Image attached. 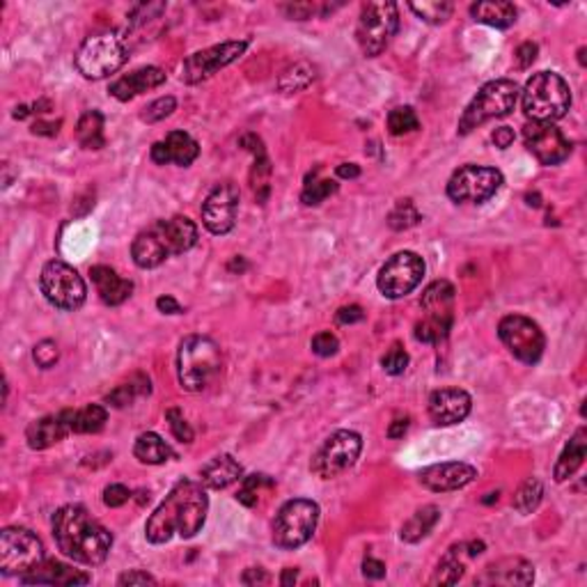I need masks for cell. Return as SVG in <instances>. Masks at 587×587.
I'll use <instances>...</instances> for the list:
<instances>
[{"instance_id":"cell-1","label":"cell","mask_w":587,"mask_h":587,"mask_svg":"<svg viewBox=\"0 0 587 587\" xmlns=\"http://www.w3.org/2000/svg\"><path fill=\"white\" fill-rule=\"evenodd\" d=\"M206 510H209V500L202 485H196L191 479H180L150 516L145 535L152 544H165L172 539V535L191 539L205 526Z\"/></svg>"},{"instance_id":"cell-2","label":"cell","mask_w":587,"mask_h":587,"mask_svg":"<svg viewBox=\"0 0 587 587\" xmlns=\"http://www.w3.org/2000/svg\"><path fill=\"white\" fill-rule=\"evenodd\" d=\"M53 537L57 548L81 565H101L109 557L113 537L81 505H65L53 514Z\"/></svg>"},{"instance_id":"cell-3","label":"cell","mask_w":587,"mask_h":587,"mask_svg":"<svg viewBox=\"0 0 587 587\" xmlns=\"http://www.w3.org/2000/svg\"><path fill=\"white\" fill-rule=\"evenodd\" d=\"M523 113L532 122H556L567 115L572 109V92L567 81L556 72H539L526 83L523 94Z\"/></svg>"},{"instance_id":"cell-4","label":"cell","mask_w":587,"mask_h":587,"mask_svg":"<svg viewBox=\"0 0 587 587\" xmlns=\"http://www.w3.org/2000/svg\"><path fill=\"white\" fill-rule=\"evenodd\" d=\"M221 346L205 335H191L180 346L177 374L184 390L200 392L214 381L221 372Z\"/></svg>"},{"instance_id":"cell-5","label":"cell","mask_w":587,"mask_h":587,"mask_svg":"<svg viewBox=\"0 0 587 587\" xmlns=\"http://www.w3.org/2000/svg\"><path fill=\"white\" fill-rule=\"evenodd\" d=\"M516 101H519V85L514 81L498 78V81L486 83L485 88L475 94L473 101L466 106L464 115L459 119V134L466 136L491 119L505 118L514 110Z\"/></svg>"},{"instance_id":"cell-6","label":"cell","mask_w":587,"mask_h":587,"mask_svg":"<svg viewBox=\"0 0 587 587\" xmlns=\"http://www.w3.org/2000/svg\"><path fill=\"white\" fill-rule=\"evenodd\" d=\"M425 317L416 324V337L425 345H438L448 337L454 321V287L448 280H436L420 299Z\"/></svg>"},{"instance_id":"cell-7","label":"cell","mask_w":587,"mask_h":587,"mask_svg":"<svg viewBox=\"0 0 587 587\" xmlns=\"http://www.w3.org/2000/svg\"><path fill=\"white\" fill-rule=\"evenodd\" d=\"M129 53L124 41L113 32H97L83 41L81 48L76 51V69L90 81H99L118 69L127 62Z\"/></svg>"},{"instance_id":"cell-8","label":"cell","mask_w":587,"mask_h":587,"mask_svg":"<svg viewBox=\"0 0 587 587\" xmlns=\"http://www.w3.org/2000/svg\"><path fill=\"white\" fill-rule=\"evenodd\" d=\"M320 505L314 500L294 498L285 503L274 521V544L280 548H299L317 530Z\"/></svg>"},{"instance_id":"cell-9","label":"cell","mask_w":587,"mask_h":587,"mask_svg":"<svg viewBox=\"0 0 587 587\" xmlns=\"http://www.w3.org/2000/svg\"><path fill=\"white\" fill-rule=\"evenodd\" d=\"M397 28H399V10L395 3L379 0V3L363 5L358 28H355V37H358L363 53L367 57L381 56L395 37Z\"/></svg>"},{"instance_id":"cell-10","label":"cell","mask_w":587,"mask_h":587,"mask_svg":"<svg viewBox=\"0 0 587 587\" xmlns=\"http://www.w3.org/2000/svg\"><path fill=\"white\" fill-rule=\"evenodd\" d=\"M44 562L39 537L26 528H5L0 532V572L5 576H26Z\"/></svg>"},{"instance_id":"cell-11","label":"cell","mask_w":587,"mask_h":587,"mask_svg":"<svg viewBox=\"0 0 587 587\" xmlns=\"http://www.w3.org/2000/svg\"><path fill=\"white\" fill-rule=\"evenodd\" d=\"M39 287L44 299L60 310H78L85 303L88 289L78 276V271L69 264L53 259L44 264L39 276Z\"/></svg>"},{"instance_id":"cell-12","label":"cell","mask_w":587,"mask_h":587,"mask_svg":"<svg viewBox=\"0 0 587 587\" xmlns=\"http://www.w3.org/2000/svg\"><path fill=\"white\" fill-rule=\"evenodd\" d=\"M503 186V172L486 165H464L448 181V197L457 205H482Z\"/></svg>"},{"instance_id":"cell-13","label":"cell","mask_w":587,"mask_h":587,"mask_svg":"<svg viewBox=\"0 0 587 587\" xmlns=\"http://www.w3.org/2000/svg\"><path fill=\"white\" fill-rule=\"evenodd\" d=\"M363 450L361 434L349 432V429H340L333 436L326 438V443L321 445L320 452L312 459V470L320 475L321 479H333L349 470L351 466L358 461Z\"/></svg>"},{"instance_id":"cell-14","label":"cell","mask_w":587,"mask_h":587,"mask_svg":"<svg viewBox=\"0 0 587 587\" xmlns=\"http://www.w3.org/2000/svg\"><path fill=\"white\" fill-rule=\"evenodd\" d=\"M425 276V262L417 253L411 250H402V253L392 255L379 271L376 278V287L386 299H404L417 285L423 283Z\"/></svg>"},{"instance_id":"cell-15","label":"cell","mask_w":587,"mask_h":587,"mask_svg":"<svg viewBox=\"0 0 587 587\" xmlns=\"http://www.w3.org/2000/svg\"><path fill=\"white\" fill-rule=\"evenodd\" d=\"M498 335L503 345L510 349L514 358H519L526 365H535L544 354L547 337L541 333L539 326L523 314H510L498 324Z\"/></svg>"},{"instance_id":"cell-16","label":"cell","mask_w":587,"mask_h":587,"mask_svg":"<svg viewBox=\"0 0 587 587\" xmlns=\"http://www.w3.org/2000/svg\"><path fill=\"white\" fill-rule=\"evenodd\" d=\"M246 48L248 41H223V44L209 47L205 48V51L191 53V56L184 60V65H181V81L188 83V85L206 81L209 76L221 72L223 67L239 60V57L246 53Z\"/></svg>"},{"instance_id":"cell-17","label":"cell","mask_w":587,"mask_h":587,"mask_svg":"<svg viewBox=\"0 0 587 587\" xmlns=\"http://www.w3.org/2000/svg\"><path fill=\"white\" fill-rule=\"evenodd\" d=\"M523 143L541 165L562 163L572 152L569 140L551 122H528L523 127Z\"/></svg>"},{"instance_id":"cell-18","label":"cell","mask_w":587,"mask_h":587,"mask_svg":"<svg viewBox=\"0 0 587 587\" xmlns=\"http://www.w3.org/2000/svg\"><path fill=\"white\" fill-rule=\"evenodd\" d=\"M239 188L232 181H223L212 188L202 205V223L212 234H227L237 223Z\"/></svg>"},{"instance_id":"cell-19","label":"cell","mask_w":587,"mask_h":587,"mask_svg":"<svg viewBox=\"0 0 587 587\" xmlns=\"http://www.w3.org/2000/svg\"><path fill=\"white\" fill-rule=\"evenodd\" d=\"M470 407H473V399L461 388H441L429 397V416L441 427L464 423L470 413Z\"/></svg>"},{"instance_id":"cell-20","label":"cell","mask_w":587,"mask_h":587,"mask_svg":"<svg viewBox=\"0 0 587 587\" xmlns=\"http://www.w3.org/2000/svg\"><path fill=\"white\" fill-rule=\"evenodd\" d=\"M477 477V470L473 466L464 464V461H448V464L429 466L420 473V482L427 486L429 491L443 494V491H457L464 489Z\"/></svg>"},{"instance_id":"cell-21","label":"cell","mask_w":587,"mask_h":587,"mask_svg":"<svg viewBox=\"0 0 587 587\" xmlns=\"http://www.w3.org/2000/svg\"><path fill=\"white\" fill-rule=\"evenodd\" d=\"M532 581L535 567L523 557H503L475 578L477 585H530Z\"/></svg>"},{"instance_id":"cell-22","label":"cell","mask_w":587,"mask_h":587,"mask_svg":"<svg viewBox=\"0 0 587 587\" xmlns=\"http://www.w3.org/2000/svg\"><path fill=\"white\" fill-rule=\"evenodd\" d=\"M200 154V147H197L196 140L191 138L184 131H171V134L165 136V140H159V143L152 145V161L159 165L165 163H175L186 168V165H191L193 161L197 159Z\"/></svg>"},{"instance_id":"cell-23","label":"cell","mask_w":587,"mask_h":587,"mask_svg":"<svg viewBox=\"0 0 587 587\" xmlns=\"http://www.w3.org/2000/svg\"><path fill=\"white\" fill-rule=\"evenodd\" d=\"M150 227L156 232V237L161 239V243H163V248L168 250L171 258L191 250L197 241L196 223L186 216H172L168 221H156Z\"/></svg>"},{"instance_id":"cell-24","label":"cell","mask_w":587,"mask_h":587,"mask_svg":"<svg viewBox=\"0 0 587 587\" xmlns=\"http://www.w3.org/2000/svg\"><path fill=\"white\" fill-rule=\"evenodd\" d=\"M69 434H72L69 413L62 411L57 416L39 417V420L28 425L26 441L32 450H47L60 443V441H65V436H69Z\"/></svg>"},{"instance_id":"cell-25","label":"cell","mask_w":587,"mask_h":587,"mask_svg":"<svg viewBox=\"0 0 587 587\" xmlns=\"http://www.w3.org/2000/svg\"><path fill=\"white\" fill-rule=\"evenodd\" d=\"M163 83H165L163 69L143 67L127 74V76H122L119 81H115L113 85H110V94H113L115 99H119V101H131V99L138 97V94L159 88V85H163Z\"/></svg>"},{"instance_id":"cell-26","label":"cell","mask_w":587,"mask_h":587,"mask_svg":"<svg viewBox=\"0 0 587 587\" xmlns=\"http://www.w3.org/2000/svg\"><path fill=\"white\" fill-rule=\"evenodd\" d=\"M90 278H92L94 287H97L99 299L106 305H122L134 292V283L124 280L118 276V271L110 267H92L90 268Z\"/></svg>"},{"instance_id":"cell-27","label":"cell","mask_w":587,"mask_h":587,"mask_svg":"<svg viewBox=\"0 0 587 587\" xmlns=\"http://www.w3.org/2000/svg\"><path fill=\"white\" fill-rule=\"evenodd\" d=\"M21 583H48V585H88V574L78 572V569L67 567L62 562L48 560L41 562L39 567L32 569L31 574L21 576Z\"/></svg>"},{"instance_id":"cell-28","label":"cell","mask_w":587,"mask_h":587,"mask_svg":"<svg viewBox=\"0 0 587 587\" xmlns=\"http://www.w3.org/2000/svg\"><path fill=\"white\" fill-rule=\"evenodd\" d=\"M241 475H243L241 464H239L232 454H218V457H214L212 461L202 469L200 477H202V485H205L206 489L218 491V489H227L230 485L239 482Z\"/></svg>"},{"instance_id":"cell-29","label":"cell","mask_w":587,"mask_h":587,"mask_svg":"<svg viewBox=\"0 0 587 587\" xmlns=\"http://www.w3.org/2000/svg\"><path fill=\"white\" fill-rule=\"evenodd\" d=\"M131 258L138 264L140 268H156L171 258L165 253L163 243L156 237V232L152 227H147L145 232H140L138 237L134 239V246H131Z\"/></svg>"},{"instance_id":"cell-30","label":"cell","mask_w":587,"mask_h":587,"mask_svg":"<svg viewBox=\"0 0 587 587\" xmlns=\"http://www.w3.org/2000/svg\"><path fill=\"white\" fill-rule=\"evenodd\" d=\"M587 454V432L585 429H578L572 436V441L567 443V448L562 450L560 459H557L556 470H553V477L556 482H565V479L572 477L578 469L583 466Z\"/></svg>"},{"instance_id":"cell-31","label":"cell","mask_w":587,"mask_h":587,"mask_svg":"<svg viewBox=\"0 0 587 587\" xmlns=\"http://www.w3.org/2000/svg\"><path fill=\"white\" fill-rule=\"evenodd\" d=\"M466 560H470V553L466 544H457L445 553V557L438 562L436 572L432 576V585H454L459 578L464 576Z\"/></svg>"},{"instance_id":"cell-32","label":"cell","mask_w":587,"mask_h":587,"mask_svg":"<svg viewBox=\"0 0 587 587\" xmlns=\"http://www.w3.org/2000/svg\"><path fill=\"white\" fill-rule=\"evenodd\" d=\"M470 14L479 23H486L491 28H510L516 23V7L505 0H495V3H475L470 7Z\"/></svg>"},{"instance_id":"cell-33","label":"cell","mask_w":587,"mask_h":587,"mask_svg":"<svg viewBox=\"0 0 587 587\" xmlns=\"http://www.w3.org/2000/svg\"><path fill=\"white\" fill-rule=\"evenodd\" d=\"M241 145L246 150H250L255 154V168H253V188L255 196H258L259 202L267 200L268 196V175H271V165H268L267 152H264V145L258 136L246 134L241 138Z\"/></svg>"},{"instance_id":"cell-34","label":"cell","mask_w":587,"mask_h":587,"mask_svg":"<svg viewBox=\"0 0 587 587\" xmlns=\"http://www.w3.org/2000/svg\"><path fill=\"white\" fill-rule=\"evenodd\" d=\"M134 454L138 461H143V464H152V466L165 464L168 459L175 457V452H172L171 445L165 443L163 438L154 432L140 434L138 441H136V445H134Z\"/></svg>"},{"instance_id":"cell-35","label":"cell","mask_w":587,"mask_h":587,"mask_svg":"<svg viewBox=\"0 0 587 587\" xmlns=\"http://www.w3.org/2000/svg\"><path fill=\"white\" fill-rule=\"evenodd\" d=\"M438 521H441V510H438L436 505H427L423 507V510H417L416 514L404 523L402 539L408 541V544H416V541L425 539V537L434 530Z\"/></svg>"},{"instance_id":"cell-36","label":"cell","mask_w":587,"mask_h":587,"mask_svg":"<svg viewBox=\"0 0 587 587\" xmlns=\"http://www.w3.org/2000/svg\"><path fill=\"white\" fill-rule=\"evenodd\" d=\"M78 143L85 150H101L106 138H103V115L99 110H88L83 113L76 127Z\"/></svg>"},{"instance_id":"cell-37","label":"cell","mask_w":587,"mask_h":587,"mask_svg":"<svg viewBox=\"0 0 587 587\" xmlns=\"http://www.w3.org/2000/svg\"><path fill=\"white\" fill-rule=\"evenodd\" d=\"M67 413H69V425H72V434H97L101 432L106 420H109L106 408L99 407V404H90V407L78 408V411H67Z\"/></svg>"},{"instance_id":"cell-38","label":"cell","mask_w":587,"mask_h":587,"mask_svg":"<svg viewBox=\"0 0 587 587\" xmlns=\"http://www.w3.org/2000/svg\"><path fill=\"white\" fill-rule=\"evenodd\" d=\"M150 392H152L150 379L143 374H136L129 383H122V386L115 388V390L106 397V402L115 408H122V407H127V404L134 402L136 397L150 395Z\"/></svg>"},{"instance_id":"cell-39","label":"cell","mask_w":587,"mask_h":587,"mask_svg":"<svg viewBox=\"0 0 587 587\" xmlns=\"http://www.w3.org/2000/svg\"><path fill=\"white\" fill-rule=\"evenodd\" d=\"M544 498V485L537 477L526 479L514 494V510L519 514H532Z\"/></svg>"},{"instance_id":"cell-40","label":"cell","mask_w":587,"mask_h":587,"mask_svg":"<svg viewBox=\"0 0 587 587\" xmlns=\"http://www.w3.org/2000/svg\"><path fill=\"white\" fill-rule=\"evenodd\" d=\"M314 78H317V74H314L312 65L299 62V65H294L292 69H287V72L283 74V78L278 81V88L283 90V92H299V90L308 88Z\"/></svg>"},{"instance_id":"cell-41","label":"cell","mask_w":587,"mask_h":587,"mask_svg":"<svg viewBox=\"0 0 587 587\" xmlns=\"http://www.w3.org/2000/svg\"><path fill=\"white\" fill-rule=\"evenodd\" d=\"M408 7L427 23H445L454 12V5L448 0H423V3H411Z\"/></svg>"},{"instance_id":"cell-42","label":"cell","mask_w":587,"mask_h":587,"mask_svg":"<svg viewBox=\"0 0 587 587\" xmlns=\"http://www.w3.org/2000/svg\"><path fill=\"white\" fill-rule=\"evenodd\" d=\"M262 489H274V482L267 475H248V477H241V489H239L237 500L241 505L255 507L259 503Z\"/></svg>"},{"instance_id":"cell-43","label":"cell","mask_w":587,"mask_h":587,"mask_svg":"<svg viewBox=\"0 0 587 587\" xmlns=\"http://www.w3.org/2000/svg\"><path fill=\"white\" fill-rule=\"evenodd\" d=\"M417 127H420V122H417V115L411 106H399L388 115V131L392 136L411 134V131H417Z\"/></svg>"},{"instance_id":"cell-44","label":"cell","mask_w":587,"mask_h":587,"mask_svg":"<svg viewBox=\"0 0 587 587\" xmlns=\"http://www.w3.org/2000/svg\"><path fill=\"white\" fill-rule=\"evenodd\" d=\"M417 223H420V212L416 209L413 200H399L390 212V216H388V225L392 230H397V232L408 230V227L417 225Z\"/></svg>"},{"instance_id":"cell-45","label":"cell","mask_w":587,"mask_h":587,"mask_svg":"<svg viewBox=\"0 0 587 587\" xmlns=\"http://www.w3.org/2000/svg\"><path fill=\"white\" fill-rule=\"evenodd\" d=\"M335 191H337V184H335V181H330V180L314 181V184L305 186L303 193H301V200H303V205H308V206H317V205H321L326 197L333 196Z\"/></svg>"},{"instance_id":"cell-46","label":"cell","mask_w":587,"mask_h":587,"mask_svg":"<svg viewBox=\"0 0 587 587\" xmlns=\"http://www.w3.org/2000/svg\"><path fill=\"white\" fill-rule=\"evenodd\" d=\"M381 365H383V370H386L390 376H399V374H404V372H407L408 354L404 351V346L399 345V342H395V345H392L390 349L386 351V355L381 358Z\"/></svg>"},{"instance_id":"cell-47","label":"cell","mask_w":587,"mask_h":587,"mask_svg":"<svg viewBox=\"0 0 587 587\" xmlns=\"http://www.w3.org/2000/svg\"><path fill=\"white\" fill-rule=\"evenodd\" d=\"M175 109H177V99L175 97H161V99H156V101H152L150 106L145 109L143 119H145V122H150V124L161 122V119L171 118V115L175 113Z\"/></svg>"},{"instance_id":"cell-48","label":"cell","mask_w":587,"mask_h":587,"mask_svg":"<svg viewBox=\"0 0 587 587\" xmlns=\"http://www.w3.org/2000/svg\"><path fill=\"white\" fill-rule=\"evenodd\" d=\"M57 358H60V351H57V345L53 340H41L39 345H35V349H32V361H35L37 367H41V370H48V367L56 365Z\"/></svg>"},{"instance_id":"cell-49","label":"cell","mask_w":587,"mask_h":587,"mask_svg":"<svg viewBox=\"0 0 587 587\" xmlns=\"http://www.w3.org/2000/svg\"><path fill=\"white\" fill-rule=\"evenodd\" d=\"M168 417V423H171V432L175 434V438L180 443H193V429L191 425L186 423V417L181 416V411L177 408H171V411L165 413Z\"/></svg>"},{"instance_id":"cell-50","label":"cell","mask_w":587,"mask_h":587,"mask_svg":"<svg viewBox=\"0 0 587 587\" xmlns=\"http://www.w3.org/2000/svg\"><path fill=\"white\" fill-rule=\"evenodd\" d=\"M337 349H340V342H337V337L330 330L317 333L312 337V351L317 355H321V358H330V355L337 354Z\"/></svg>"},{"instance_id":"cell-51","label":"cell","mask_w":587,"mask_h":587,"mask_svg":"<svg viewBox=\"0 0 587 587\" xmlns=\"http://www.w3.org/2000/svg\"><path fill=\"white\" fill-rule=\"evenodd\" d=\"M131 500V491L124 485H110L103 491V503L109 507H122Z\"/></svg>"},{"instance_id":"cell-52","label":"cell","mask_w":587,"mask_h":587,"mask_svg":"<svg viewBox=\"0 0 587 587\" xmlns=\"http://www.w3.org/2000/svg\"><path fill=\"white\" fill-rule=\"evenodd\" d=\"M537 51H539V48H537L535 41H526V44H521V47L516 48V56H514L516 67L519 69L530 67L532 62L537 60Z\"/></svg>"},{"instance_id":"cell-53","label":"cell","mask_w":587,"mask_h":587,"mask_svg":"<svg viewBox=\"0 0 587 587\" xmlns=\"http://www.w3.org/2000/svg\"><path fill=\"white\" fill-rule=\"evenodd\" d=\"M118 585H156V578L147 572H127L118 578Z\"/></svg>"},{"instance_id":"cell-54","label":"cell","mask_w":587,"mask_h":587,"mask_svg":"<svg viewBox=\"0 0 587 587\" xmlns=\"http://www.w3.org/2000/svg\"><path fill=\"white\" fill-rule=\"evenodd\" d=\"M363 574H365V578H370V581H381V578L386 576V565H383L381 560H376V557H365V562H363Z\"/></svg>"},{"instance_id":"cell-55","label":"cell","mask_w":587,"mask_h":587,"mask_svg":"<svg viewBox=\"0 0 587 587\" xmlns=\"http://www.w3.org/2000/svg\"><path fill=\"white\" fill-rule=\"evenodd\" d=\"M363 308L361 305H346V308H340L337 312V324H355V321H363Z\"/></svg>"},{"instance_id":"cell-56","label":"cell","mask_w":587,"mask_h":587,"mask_svg":"<svg viewBox=\"0 0 587 587\" xmlns=\"http://www.w3.org/2000/svg\"><path fill=\"white\" fill-rule=\"evenodd\" d=\"M283 12L289 16V19L303 21V19H310V16L317 12V7L310 5V3H303V5H285Z\"/></svg>"},{"instance_id":"cell-57","label":"cell","mask_w":587,"mask_h":587,"mask_svg":"<svg viewBox=\"0 0 587 587\" xmlns=\"http://www.w3.org/2000/svg\"><path fill=\"white\" fill-rule=\"evenodd\" d=\"M491 140H494V145L498 147V150H507V147L514 143V131H512L510 127H498V129L491 134Z\"/></svg>"},{"instance_id":"cell-58","label":"cell","mask_w":587,"mask_h":587,"mask_svg":"<svg viewBox=\"0 0 587 587\" xmlns=\"http://www.w3.org/2000/svg\"><path fill=\"white\" fill-rule=\"evenodd\" d=\"M241 581L246 583V585H259V583H268V574L259 567L246 569V574L241 576Z\"/></svg>"},{"instance_id":"cell-59","label":"cell","mask_w":587,"mask_h":587,"mask_svg":"<svg viewBox=\"0 0 587 587\" xmlns=\"http://www.w3.org/2000/svg\"><path fill=\"white\" fill-rule=\"evenodd\" d=\"M156 308L163 314H181V305L172 296H159L156 299Z\"/></svg>"},{"instance_id":"cell-60","label":"cell","mask_w":587,"mask_h":587,"mask_svg":"<svg viewBox=\"0 0 587 587\" xmlns=\"http://www.w3.org/2000/svg\"><path fill=\"white\" fill-rule=\"evenodd\" d=\"M60 131V122H35L32 124V134L37 136H56Z\"/></svg>"},{"instance_id":"cell-61","label":"cell","mask_w":587,"mask_h":587,"mask_svg":"<svg viewBox=\"0 0 587 587\" xmlns=\"http://www.w3.org/2000/svg\"><path fill=\"white\" fill-rule=\"evenodd\" d=\"M358 175H361V168L355 163L337 165V177H342V180H355Z\"/></svg>"},{"instance_id":"cell-62","label":"cell","mask_w":587,"mask_h":587,"mask_svg":"<svg viewBox=\"0 0 587 587\" xmlns=\"http://www.w3.org/2000/svg\"><path fill=\"white\" fill-rule=\"evenodd\" d=\"M407 429H408V417H404V420H395V423L388 427V436L399 438V436H404V434H407Z\"/></svg>"},{"instance_id":"cell-63","label":"cell","mask_w":587,"mask_h":587,"mask_svg":"<svg viewBox=\"0 0 587 587\" xmlns=\"http://www.w3.org/2000/svg\"><path fill=\"white\" fill-rule=\"evenodd\" d=\"M296 578H299V572H296V569H285L283 576H280V583H283V585H294Z\"/></svg>"},{"instance_id":"cell-64","label":"cell","mask_w":587,"mask_h":587,"mask_svg":"<svg viewBox=\"0 0 587 587\" xmlns=\"http://www.w3.org/2000/svg\"><path fill=\"white\" fill-rule=\"evenodd\" d=\"M28 115H31V110H28V106H19V109L14 110V118H16V119H26Z\"/></svg>"}]
</instances>
